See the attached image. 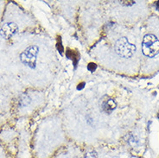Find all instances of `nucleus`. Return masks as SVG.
Here are the masks:
<instances>
[{"instance_id": "nucleus-1", "label": "nucleus", "mask_w": 159, "mask_h": 158, "mask_svg": "<svg viewBox=\"0 0 159 158\" xmlns=\"http://www.w3.org/2000/svg\"><path fill=\"white\" fill-rule=\"evenodd\" d=\"M142 50L144 56L154 57L159 54V40L154 35L148 34L143 37Z\"/></svg>"}, {"instance_id": "nucleus-2", "label": "nucleus", "mask_w": 159, "mask_h": 158, "mask_svg": "<svg viewBox=\"0 0 159 158\" xmlns=\"http://www.w3.org/2000/svg\"><path fill=\"white\" fill-rule=\"evenodd\" d=\"M115 50L119 56L125 58H130L136 51V47L130 43L125 37H122L117 41L115 44Z\"/></svg>"}, {"instance_id": "nucleus-3", "label": "nucleus", "mask_w": 159, "mask_h": 158, "mask_svg": "<svg viewBox=\"0 0 159 158\" xmlns=\"http://www.w3.org/2000/svg\"><path fill=\"white\" fill-rule=\"evenodd\" d=\"M37 51H38V48L36 46H32L27 48L26 51L21 56V59L23 61V62L26 63L30 67H35Z\"/></svg>"}, {"instance_id": "nucleus-4", "label": "nucleus", "mask_w": 159, "mask_h": 158, "mask_svg": "<svg viewBox=\"0 0 159 158\" xmlns=\"http://www.w3.org/2000/svg\"><path fill=\"white\" fill-rule=\"evenodd\" d=\"M17 32V26L14 23H8L3 25V27L0 30L1 36H4V38L8 39L12 36H14Z\"/></svg>"}, {"instance_id": "nucleus-5", "label": "nucleus", "mask_w": 159, "mask_h": 158, "mask_svg": "<svg viewBox=\"0 0 159 158\" xmlns=\"http://www.w3.org/2000/svg\"><path fill=\"white\" fill-rule=\"evenodd\" d=\"M101 106H102L101 107L104 111L110 113L116 108V103L114 102L113 99H110V98H106V99L102 100Z\"/></svg>"}, {"instance_id": "nucleus-6", "label": "nucleus", "mask_w": 159, "mask_h": 158, "mask_svg": "<svg viewBox=\"0 0 159 158\" xmlns=\"http://www.w3.org/2000/svg\"><path fill=\"white\" fill-rule=\"evenodd\" d=\"M66 56H68L69 59H71L74 61V64L76 67V65L78 63V61L80 59V55L79 53L75 50H70L68 49V51L66 52Z\"/></svg>"}, {"instance_id": "nucleus-7", "label": "nucleus", "mask_w": 159, "mask_h": 158, "mask_svg": "<svg viewBox=\"0 0 159 158\" xmlns=\"http://www.w3.org/2000/svg\"><path fill=\"white\" fill-rule=\"evenodd\" d=\"M56 47H57L58 51L60 52V54H62V53H63L64 48H63V46H62V44H61V37H60V36H58V38H57Z\"/></svg>"}, {"instance_id": "nucleus-8", "label": "nucleus", "mask_w": 159, "mask_h": 158, "mask_svg": "<svg viewBox=\"0 0 159 158\" xmlns=\"http://www.w3.org/2000/svg\"><path fill=\"white\" fill-rule=\"evenodd\" d=\"M96 68H97V65H96L95 63H93V62H91V63L88 64V69L89 70V71L93 72L94 70H95Z\"/></svg>"}, {"instance_id": "nucleus-9", "label": "nucleus", "mask_w": 159, "mask_h": 158, "mask_svg": "<svg viewBox=\"0 0 159 158\" xmlns=\"http://www.w3.org/2000/svg\"><path fill=\"white\" fill-rule=\"evenodd\" d=\"M84 85H85L84 82H81L80 84H79V85H78V87H77V89H78V90H81V89L84 87Z\"/></svg>"}, {"instance_id": "nucleus-10", "label": "nucleus", "mask_w": 159, "mask_h": 158, "mask_svg": "<svg viewBox=\"0 0 159 158\" xmlns=\"http://www.w3.org/2000/svg\"><path fill=\"white\" fill-rule=\"evenodd\" d=\"M155 5H156V7H157V9L159 11V1L155 2Z\"/></svg>"}, {"instance_id": "nucleus-11", "label": "nucleus", "mask_w": 159, "mask_h": 158, "mask_svg": "<svg viewBox=\"0 0 159 158\" xmlns=\"http://www.w3.org/2000/svg\"><path fill=\"white\" fill-rule=\"evenodd\" d=\"M158 119H159V113H158Z\"/></svg>"}]
</instances>
